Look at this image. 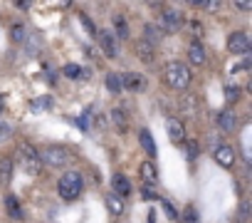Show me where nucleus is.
<instances>
[{"label": "nucleus", "mask_w": 252, "mask_h": 223, "mask_svg": "<svg viewBox=\"0 0 252 223\" xmlns=\"http://www.w3.org/2000/svg\"><path fill=\"white\" fill-rule=\"evenodd\" d=\"M82 188H84V176H82L79 171H67V174H62V179L57 181V191H60V196H62L64 201H74V198L82 193Z\"/></svg>", "instance_id": "obj_1"}, {"label": "nucleus", "mask_w": 252, "mask_h": 223, "mask_svg": "<svg viewBox=\"0 0 252 223\" xmlns=\"http://www.w3.org/2000/svg\"><path fill=\"white\" fill-rule=\"evenodd\" d=\"M163 79L171 89H186L190 84V70L183 62H168L163 70Z\"/></svg>", "instance_id": "obj_2"}, {"label": "nucleus", "mask_w": 252, "mask_h": 223, "mask_svg": "<svg viewBox=\"0 0 252 223\" xmlns=\"http://www.w3.org/2000/svg\"><path fill=\"white\" fill-rule=\"evenodd\" d=\"M15 156H18V164H20L28 174H40L42 161H40V154L35 151V147H30V144H20L18 151H15Z\"/></svg>", "instance_id": "obj_3"}, {"label": "nucleus", "mask_w": 252, "mask_h": 223, "mask_svg": "<svg viewBox=\"0 0 252 223\" xmlns=\"http://www.w3.org/2000/svg\"><path fill=\"white\" fill-rule=\"evenodd\" d=\"M69 151L64 149V147H57V144H52V147H45L42 151H40V161L42 164H47V166H55V169H60V166H67L69 164Z\"/></svg>", "instance_id": "obj_4"}, {"label": "nucleus", "mask_w": 252, "mask_h": 223, "mask_svg": "<svg viewBox=\"0 0 252 223\" xmlns=\"http://www.w3.org/2000/svg\"><path fill=\"white\" fill-rule=\"evenodd\" d=\"M183 28V15L173 8H166L161 15V33H178Z\"/></svg>", "instance_id": "obj_5"}, {"label": "nucleus", "mask_w": 252, "mask_h": 223, "mask_svg": "<svg viewBox=\"0 0 252 223\" xmlns=\"http://www.w3.org/2000/svg\"><path fill=\"white\" fill-rule=\"evenodd\" d=\"M227 50L232 55H247L250 52V37L245 33H232L227 37Z\"/></svg>", "instance_id": "obj_6"}, {"label": "nucleus", "mask_w": 252, "mask_h": 223, "mask_svg": "<svg viewBox=\"0 0 252 223\" xmlns=\"http://www.w3.org/2000/svg\"><path fill=\"white\" fill-rule=\"evenodd\" d=\"M96 37H99V47L104 50L106 57H116V55H119V47H116V37H114V33H109V30H99Z\"/></svg>", "instance_id": "obj_7"}, {"label": "nucleus", "mask_w": 252, "mask_h": 223, "mask_svg": "<svg viewBox=\"0 0 252 223\" xmlns=\"http://www.w3.org/2000/svg\"><path fill=\"white\" fill-rule=\"evenodd\" d=\"M146 77L144 74H139V72H126L124 77H121V87H126V89H131V92H144L146 89Z\"/></svg>", "instance_id": "obj_8"}, {"label": "nucleus", "mask_w": 252, "mask_h": 223, "mask_svg": "<svg viewBox=\"0 0 252 223\" xmlns=\"http://www.w3.org/2000/svg\"><path fill=\"white\" fill-rule=\"evenodd\" d=\"M213 156H215V161H218L222 169H230V166L235 164V151H232L230 144H218L215 151H213Z\"/></svg>", "instance_id": "obj_9"}, {"label": "nucleus", "mask_w": 252, "mask_h": 223, "mask_svg": "<svg viewBox=\"0 0 252 223\" xmlns=\"http://www.w3.org/2000/svg\"><path fill=\"white\" fill-rule=\"evenodd\" d=\"M166 134H168V139L173 142V144H181L183 139H186V129H183V124L178 122V119H166Z\"/></svg>", "instance_id": "obj_10"}, {"label": "nucleus", "mask_w": 252, "mask_h": 223, "mask_svg": "<svg viewBox=\"0 0 252 223\" xmlns=\"http://www.w3.org/2000/svg\"><path fill=\"white\" fill-rule=\"evenodd\" d=\"M111 186H114V193L116 196H129L131 193V184H129V179H126L124 174H114Z\"/></svg>", "instance_id": "obj_11"}, {"label": "nucleus", "mask_w": 252, "mask_h": 223, "mask_svg": "<svg viewBox=\"0 0 252 223\" xmlns=\"http://www.w3.org/2000/svg\"><path fill=\"white\" fill-rule=\"evenodd\" d=\"M218 124H220V129H222V132H232V129L237 127V117H235V112L222 109L220 114H218Z\"/></svg>", "instance_id": "obj_12"}, {"label": "nucleus", "mask_w": 252, "mask_h": 223, "mask_svg": "<svg viewBox=\"0 0 252 223\" xmlns=\"http://www.w3.org/2000/svg\"><path fill=\"white\" fill-rule=\"evenodd\" d=\"M136 55H139L146 65H154V60H156V47H151L146 40H139V42H136Z\"/></svg>", "instance_id": "obj_13"}, {"label": "nucleus", "mask_w": 252, "mask_h": 223, "mask_svg": "<svg viewBox=\"0 0 252 223\" xmlns=\"http://www.w3.org/2000/svg\"><path fill=\"white\" fill-rule=\"evenodd\" d=\"M188 62L195 65V67L205 65V50H203L200 42H190V47H188Z\"/></svg>", "instance_id": "obj_14"}, {"label": "nucleus", "mask_w": 252, "mask_h": 223, "mask_svg": "<svg viewBox=\"0 0 252 223\" xmlns=\"http://www.w3.org/2000/svg\"><path fill=\"white\" fill-rule=\"evenodd\" d=\"M161 37H163V33H161V28L158 25H144V40L151 45V47H156L158 42H161Z\"/></svg>", "instance_id": "obj_15"}, {"label": "nucleus", "mask_w": 252, "mask_h": 223, "mask_svg": "<svg viewBox=\"0 0 252 223\" xmlns=\"http://www.w3.org/2000/svg\"><path fill=\"white\" fill-rule=\"evenodd\" d=\"M13 179V161L8 156H0V186H8Z\"/></svg>", "instance_id": "obj_16"}, {"label": "nucleus", "mask_w": 252, "mask_h": 223, "mask_svg": "<svg viewBox=\"0 0 252 223\" xmlns=\"http://www.w3.org/2000/svg\"><path fill=\"white\" fill-rule=\"evenodd\" d=\"M111 124L124 134L126 129H129V117H126V112H121V109H114L111 112Z\"/></svg>", "instance_id": "obj_17"}, {"label": "nucleus", "mask_w": 252, "mask_h": 223, "mask_svg": "<svg viewBox=\"0 0 252 223\" xmlns=\"http://www.w3.org/2000/svg\"><path fill=\"white\" fill-rule=\"evenodd\" d=\"M156 166H154V161H144L141 164V179L146 181V186H151V184H156Z\"/></svg>", "instance_id": "obj_18"}, {"label": "nucleus", "mask_w": 252, "mask_h": 223, "mask_svg": "<svg viewBox=\"0 0 252 223\" xmlns=\"http://www.w3.org/2000/svg\"><path fill=\"white\" fill-rule=\"evenodd\" d=\"M104 201H106V208H109L114 216H121V213H124V201H121V196H116V193H109Z\"/></svg>", "instance_id": "obj_19"}, {"label": "nucleus", "mask_w": 252, "mask_h": 223, "mask_svg": "<svg viewBox=\"0 0 252 223\" xmlns=\"http://www.w3.org/2000/svg\"><path fill=\"white\" fill-rule=\"evenodd\" d=\"M139 139H141V147H144V151L149 154V156H156V142H154V137H151V132H141L139 134Z\"/></svg>", "instance_id": "obj_20"}, {"label": "nucleus", "mask_w": 252, "mask_h": 223, "mask_svg": "<svg viewBox=\"0 0 252 223\" xmlns=\"http://www.w3.org/2000/svg\"><path fill=\"white\" fill-rule=\"evenodd\" d=\"M5 211L10 218H23V208H20V201L15 196H8L5 198Z\"/></svg>", "instance_id": "obj_21"}, {"label": "nucleus", "mask_w": 252, "mask_h": 223, "mask_svg": "<svg viewBox=\"0 0 252 223\" xmlns=\"http://www.w3.org/2000/svg\"><path fill=\"white\" fill-rule=\"evenodd\" d=\"M114 30H116V35L121 37V40H129V25H126V20H124V15H114Z\"/></svg>", "instance_id": "obj_22"}, {"label": "nucleus", "mask_w": 252, "mask_h": 223, "mask_svg": "<svg viewBox=\"0 0 252 223\" xmlns=\"http://www.w3.org/2000/svg\"><path fill=\"white\" fill-rule=\"evenodd\" d=\"M106 89H109V92H114V94H116V92H121V89H124V87H121V77H119V74H114V72H109V74H106Z\"/></svg>", "instance_id": "obj_23"}, {"label": "nucleus", "mask_w": 252, "mask_h": 223, "mask_svg": "<svg viewBox=\"0 0 252 223\" xmlns=\"http://www.w3.org/2000/svg\"><path fill=\"white\" fill-rule=\"evenodd\" d=\"M50 104H52L50 97H37V99H32L30 109H32V112H45V109H50Z\"/></svg>", "instance_id": "obj_24"}, {"label": "nucleus", "mask_w": 252, "mask_h": 223, "mask_svg": "<svg viewBox=\"0 0 252 223\" xmlns=\"http://www.w3.org/2000/svg\"><path fill=\"white\" fill-rule=\"evenodd\" d=\"M183 223H198V211H195L193 206H188V208L183 211Z\"/></svg>", "instance_id": "obj_25"}, {"label": "nucleus", "mask_w": 252, "mask_h": 223, "mask_svg": "<svg viewBox=\"0 0 252 223\" xmlns=\"http://www.w3.org/2000/svg\"><path fill=\"white\" fill-rule=\"evenodd\" d=\"M64 74H67L69 79H77V77L82 74V70H79V65H72V62H69V65H64Z\"/></svg>", "instance_id": "obj_26"}, {"label": "nucleus", "mask_w": 252, "mask_h": 223, "mask_svg": "<svg viewBox=\"0 0 252 223\" xmlns=\"http://www.w3.org/2000/svg\"><path fill=\"white\" fill-rule=\"evenodd\" d=\"M237 97H240V89H237L235 84H225V99H227V102H235Z\"/></svg>", "instance_id": "obj_27"}, {"label": "nucleus", "mask_w": 252, "mask_h": 223, "mask_svg": "<svg viewBox=\"0 0 252 223\" xmlns=\"http://www.w3.org/2000/svg\"><path fill=\"white\" fill-rule=\"evenodd\" d=\"M198 5L213 13V10H218V8H220V0H200V3H198Z\"/></svg>", "instance_id": "obj_28"}, {"label": "nucleus", "mask_w": 252, "mask_h": 223, "mask_svg": "<svg viewBox=\"0 0 252 223\" xmlns=\"http://www.w3.org/2000/svg\"><path fill=\"white\" fill-rule=\"evenodd\" d=\"M247 216H250V203L245 201L242 208H240V223H247Z\"/></svg>", "instance_id": "obj_29"}, {"label": "nucleus", "mask_w": 252, "mask_h": 223, "mask_svg": "<svg viewBox=\"0 0 252 223\" xmlns=\"http://www.w3.org/2000/svg\"><path fill=\"white\" fill-rule=\"evenodd\" d=\"M235 5L240 10H252V0H235Z\"/></svg>", "instance_id": "obj_30"}, {"label": "nucleus", "mask_w": 252, "mask_h": 223, "mask_svg": "<svg viewBox=\"0 0 252 223\" xmlns=\"http://www.w3.org/2000/svg\"><path fill=\"white\" fill-rule=\"evenodd\" d=\"M163 203V208H166V213H168V218H176V208L168 203V201H161Z\"/></svg>", "instance_id": "obj_31"}, {"label": "nucleus", "mask_w": 252, "mask_h": 223, "mask_svg": "<svg viewBox=\"0 0 252 223\" xmlns=\"http://www.w3.org/2000/svg\"><path fill=\"white\" fill-rule=\"evenodd\" d=\"M13 37H15V40H23V28H20V25L13 28Z\"/></svg>", "instance_id": "obj_32"}, {"label": "nucleus", "mask_w": 252, "mask_h": 223, "mask_svg": "<svg viewBox=\"0 0 252 223\" xmlns=\"http://www.w3.org/2000/svg\"><path fill=\"white\" fill-rule=\"evenodd\" d=\"M146 5H149V8H161L163 0H146Z\"/></svg>", "instance_id": "obj_33"}, {"label": "nucleus", "mask_w": 252, "mask_h": 223, "mask_svg": "<svg viewBox=\"0 0 252 223\" xmlns=\"http://www.w3.org/2000/svg\"><path fill=\"white\" fill-rule=\"evenodd\" d=\"M30 3H32V0H18V8H20V10H28Z\"/></svg>", "instance_id": "obj_34"}, {"label": "nucleus", "mask_w": 252, "mask_h": 223, "mask_svg": "<svg viewBox=\"0 0 252 223\" xmlns=\"http://www.w3.org/2000/svg\"><path fill=\"white\" fill-rule=\"evenodd\" d=\"M190 30H195V35H200V33H203V28H200V23H198V20H193V23H190Z\"/></svg>", "instance_id": "obj_35"}, {"label": "nucleus", "mask_w": 252, "mask_h": 223, "mask_svg": "<svg viewBox=\"0 0 252 223\" xmlns=\"http://www.w3.org/2000/svg\"><path fill=\"white\" fill-rule=\"evenodd\" d=\"M5 134H8V124L0 122V137H5Z\"/></svg>", "instance_id": "obj_36"}, {"label": "nucleus", "mask_w": 252, "mask_h": 223, "mask_svg": "<svg viewBox=\"0 0 252 223\" xmlns=\"http://www.w3.org/2000/svg\"><path fill=\"white\" fill-rule=\"evenodd\" d=\"M149 223H156V216H154V211L149 213Z\"/></svg>", "instance_id": "obj_37"}, {"label": "nucleus", "mask_w": 252, "mask_h": 223, "mask_svg": "<svg viewBox=\"0 0 252 223\" xmlns=\"http://www.w3.org/2000/svg\"><path fill=\"white\" fill-rule=\"evenodd\" d=\"M186 3H190V5H198V3H200V0H186Z\"/></svg>", "instance_id": "obj_38"}]
</instances>
